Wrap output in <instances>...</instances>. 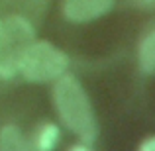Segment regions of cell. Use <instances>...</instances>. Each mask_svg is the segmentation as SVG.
<instances>
[{"label":"cell","mask_w":155,"mask_h":151,"mask_svg":"<svg viewBox=\"0 0 155 151\" xmlns=\"http://www.w3.org/2000/svg\"><path fill=\"white\" fill-rule=\"evenodd\" d=\"M57 79L59 80L53 88V100L59 118L84 143H92L98 136V124L84 88L71 75L63 73Z\"/></svg>","instance_id":"6da1fadb"},{"label":"cell","mask_w":155,"mask_h":151,"mask_svg":"<svg viewBox=\"0 0 155 151\" xmlns=\"http://www.w3.org/2000/svg\"><path fill=\"white\" fill-rule=\"evenodd\" d=\"M34 28L22 16H10L0 30V77L12 79L20 73L24 55L34 43Z\"/></svg>","instance_id":"7a4b0ae2"},{"label":"cell","mask_w":155,"mask_h":151,"mask_svg":"<svg viewBox=\"0 0 155 151\" xmlns=\"http://www.w3.org/2000/svg\"><path fill=\"white\" fill-rule=\"evenodd\" d=\"M69 67V59L63 51L49 41H34L24 55L20 73L31 83H47L61 77Z\"/></svg>","instance_id":"3957f363"},{"label":"cell","mask_w":155,"mask_h":151,"mask_svg":"<svg viewBox=\"0 0 155 151\" xmlns=\"http://www.w3.org/2000/svg\"><path fill=\"white\" fill-rule=\"evenodd\" d=\"M59 141V128L55 124H45L38 133V147L43 151H49L55 147V143Z\"/></svg>","instance_id":"52a82bcc"},{"label":"cell","mask_w":155,"mask_h":151,"mask_svg":"<svg viewBox=\"0 0 155 151\" xmlns=\"http://www.w3.org/2000/svg\"><path fill=\"white\" fill-rule=\"evenodd\" d=\"M28 143L16 126H4L0 130V151H24Z\"/></svg>","instance_id":"8992f818"},{"label":"cell","mask_w":155,"mask_h":151,"mask_svg":"<svg viewBox=\"0 0 155 151\" xmlns=\"http://www.w3.org/2000/svg\"><path fill=\"white\" fill-rule=\"evenodd\" d=\"M137 59H140V69L149 75L155 71V30L149 31L140 43V51H137Z\"/></svg>","instance_id":"5b68a950"},{"label":"cell","mask_w":155,"mask_h":151,"mask_svg":"<svg viewBox=\"0 0 155 151\" xmlns=\"http://www.w3.org/2000/svg\"><path fill=\"white\" fill-rule=\"evenodd\" d=\"M0 30H2V22H0Z\"/></svg>","instance_id":"8fae6325"},{"label":"cell","mask_w":155,"mask_h":151,"mask_svg":"<svg viewBox=\"0 0 155 151\" xmlns=\"http://www.w3.org/2000/svg\"><path fill=\"white\" fill-rule=\"evenodd\" d=\"M88 147H87V145H73V147H71V151H87Z\"/></svg>","instance_id":"9c48e42d"},{"label":"cell","mask_w":155,"mask_h":151,"mask_svg":"<svg viewBox=\"0 0 155 151\" xmlns=\"http://www.w3.org/2000/svg\"><path fill=\"white\" fill-rule=\"evenodd\" d=\"M141 151H155V137H149V140H145L143 143L140 145Z\"/></svg>","instance_id":"ba28073f"},{"label":"cell","mask_w":155,"mask_h":151,"mask_svg":"<svg viewBox=\"0 0 155 151\" xmlns=\"http://www.w3.org/2000/svg\"><path fill=\"white\" fill-rule=\"evenodd\" d=\"M143 2H155V0H143Z\"/></svg>","instance_id":"30bf717a"},{"label":"cell","mask_w":155,"mask_h":151,"mask_svg":"<svg viewBox=\"0 0 155 151\" xmlns=\"http://www.w3.org/2000/svg\"><path fill=\"white\" fill-rule=\"evenodd\" d=\"M114 0H65L63 14L71 22H91L110 12Z\"/></svg>","instance_id":"277c9868"}]
</instances>
